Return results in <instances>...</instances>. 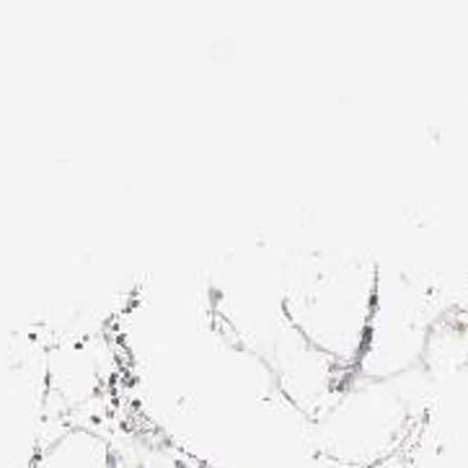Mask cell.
<instances>
[{"label":"cell","instance_id":"cell-1","mask_svg":"<svg viewBox=\"0 0 468 468\" xmlns=\"http://www.w3.org/2000/svg\"><path fill=\"white\" fill-rule=\"evenodd\" d=\"M45 468H106L104 458L91 448H62L45 463Z\"/></svg>","mask_w":468,"mask_h":468}]
</instances>
